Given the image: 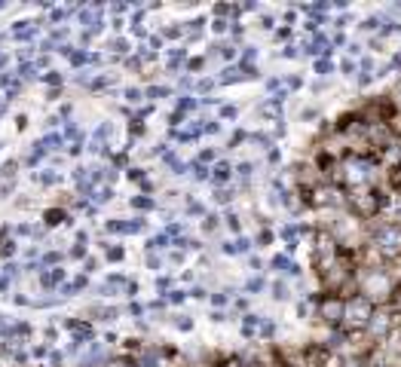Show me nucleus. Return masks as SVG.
<instances>
[{
  "label": "nucleus",
  "mask_w": 401,
  "mask_h": 367,
  "mask_svg": "<svg viewBox=\"0 0 401 367\" xmlns=\"http://www.w3.org/2000/svg\"><path fill=\"white\" fill-rule=\"evenodd\" d=\"M276 37H279V40H288V37H291V28H282V31H279Z\"/></svg>",
  "instance_id": "5fc2aeb1"
},
{
  "label": "nucleus",
  "mask_w": 401,
  "mask_h": 367,
  "mask_svg": "<svg viewBox=\"0 0 401 367\" xmlns=\"http://www.w3.org/2000/svg\"><path fill=\"white\" fill-rule=\"evenodd\" d=\"M61 221H64V211H61V208L46 211V224H49V227H55V224H61Z\"/></svg>",
  "instance_id": "4468645a"
},
{
  "label": "nucleus",
  "mask_w": 401,
  "mask_h": 367,
  "mask_svg": "<svg viewBox=\"0 0 401 367\" xmlns=\"http://www.w3.org/2000/svg\"><path fill=\"white\" fill-rule=\"evenodd\" d=\"M251 168H254L251 162H242V165H239V175H242V178H248V175H251Z\"/></svg>",
  "instance_id": "a19ab883"
},
{
  "label": "nucleus",
  "mask_w": 401,
  "mask_h": 367,
  "mask_svg": "<svg viewBox=\"0 0 401 367\" xmlns=\"http://www.w3.org/2000/svg\"><path fill=\"white\" fill-rule=\"evenodd\" d=\"M70 257L83 260V257H86V245H74V248H70Z\"/></svg>",
  "instance_id": "7c9ffc66"
},
{
  "label": "nucleus",
  "mask_w": 401,
  "mask_h": 367,
  "mask_svg": "<svg viewBox=\"0 0 401 367\" xmlns=\"http://www.w3.org/2000/svg\"><path fill=\"white\" fill-rule=\"evenodd\" d=\"M215 202H221V205L233 202V190H218V193H215Z\"/></svg>",
  "instance_id": "aec40b11"
},
{
  "label": "nucleus",
  "mask_w": 401,
  "mask_h": 367,
  "mask_svg": "<svg viewBox=\"0 0 401 367\" xmlns=\"http://www.w3.org/2000/svg\"><path fill=\"white\" fill-rule=\"evenodd\" d=\"M92 315L101 319V322H113L120 315V309H113V306H92Z\"/></svg>",
  "instance_id": "1a4fd4ad"
},
{
  "label": "nucleus",
  "mask_w": 401,
  "mask_h": 367,
  "mask_svg": "<svg viewBox=\"0 0 401 367\" xmlns=\"http://www.w3.org/2000/svg\"><path fill=\"white\" fill-rule=\"evenodd\" d=\"M61 52L70 58V64H86V61H92V55H89V52H83V49H74V46H64Z\"/></svg>",
  "instance_id": "0eeeda50"
},
{
  "label": "nucleus",
  "mask_w": 401,
  "mask_h": 367,
  "mask_svg": "<svg viewBox=\"0 0 401 367\" xmlns=\"http://www.w3.org/2000/svg\"><path fill=\"white\" fill-rule=\"evenodd\" d=\"M257 242H261V245H270V242H273V233H270V230H264V233L257 236Z\"/></svg>",
  "instance_id": "4c0bfd02"
},
{
  "label": "nucleus",
  "mask_w": 401,
  "mask_h": 367,
  "mask_svg": "<svg viewBox=\"0 0 401 367\" xmlns=\"http://www.w3.org/2000/svg\"><path fill=\"white\" fill-rule=\"evenodd\" d=\"M162 34H166V37H172V40H175V37H181V34H184V31H181V28H166V31H162Z\"/></svg>",
  "instance_id": "ea45409f"
},
{
  "label": "nucleus",
  "mask_w": 401,
  "mask_h": 367,
  "mask_svg": "<svg viewBox=\"0 0 401 367\" xmlns=\"http://www.w3.org/2000/svg\"><path fill=\"white\" fill-rule=\"evenodd\" d=\"M43 80L52 83V86H58V83H61V74H58V70H49V74H43Z\"/></svg>",
  "instance_id": "a878e982"
},
{
  "label": "nucleus",
  "mask_w": 401,
  "mask_h": 367,
  "mask_svg": "<svg viewBox=\"0 0 401 367\" xmlns=\"http://www.w3.org/2000/svg\"><path fill=\"white\" fill-rule=\"evenodd\" d=\"M6 61H9V58H6V52L0 49V67H6Z\"/></svg>",
  "instance_id": "052dcab7"
},
{
  "label": "nucleus",
  "mask_w": 401,
  "mask_h": 367,
  "mask_svg": "<svg viewBox=\"0 0 401 367\" xmlns=\"http://www.w3.org/2000/svg\"><path fill=\"white\" fill-rule=\"evenodd\" d=\"M0 322H3V315H0Z\"/></svg>",
  "instance_id": "0e129e2a"
},
{
  "label": "nucleus",
  "mask_w": 401,
  "mask_h": 367,
  "mask_svg": "<svg viewBox=\"0 0 401 367\" xmlns=\"http://www.w3.org/2000/svg\"><path fill=\"white\" fill-rule=\"evenodd\" d=\"M37 181H40V184H55V181H58V175H55L52 168H46V172H40V175H37Z\"/></svg>",
  "instance_id": "f3484780"
},
{
  "label": "nucleus",
  "mask_w": 401,
  "mask_h": 367,
  "mask_svg": "<svg viewBox=\"0 0 401 367\" xmlns=\"http://www.w3.org/2000/svg\"><path fill=\"white\" fill-rule=\"evenodd\" d=\"M34 70H37V64H31V61H25V64H18V80H31V77H37Z\"/></svg>",
  "instance_id": "f8f14e48"
},
{
  "label": "nucleus",
  "mask_w": 401,
  "mask_h": 367,
  "mask_svg": "<svg viewBox=\"0 0 401 367\" xmlns=\"http://www.w3.org/2000/svg\"><path fill=\"white\" fill-rule=\"evenodd\" d=\"M316 70H319V74H331V70H334V64H331L328 58H319V61H316Z\"/></svg>",
  "instance_id": "5701e85b"
},
{
  "label": "nucleus",
  "mask_w": 401,
  "mask_h": 367,
  "mask_svg": "<svg viewBox=\"0 0 401 367\" xmlns=\"http://www.w3.org/2000/svg\"><path fill=\"white\" fill-rule=\"evenodd\" d=\"M273 270H282V273H291V276H297V273H300V266H297V263H291L285 254H282V257H273Z\"/></svg>",
  "instance_id": "6e6552de"
},
{
  "label": "nucleus",
  "mask_w": 401,
  "mask_h": 367,
  "mask_svg": "<svg viewBox=\"0 0 401 367\" xmlns=\"http://www.w3.org/2000/svg\"><path fill=\"white\" fill-rule=\"evenodd\" d=\"M273 297H276V300H288V285H285V282H276V285H273Z\"/></svg>",
  "instance_id": "2eb2a0df"
},
{
  "label": "nucleus",
  "mask_w": 401,
  "mask_h": 367,
  "mask_svg": "<svg viewBox=\"0 0 401 367\" xmlns=\"http://www.w3.org/2000/svg\"><path fill=\"white\" fill-rule=\"evenodd\" d=\"M193 107H196L193 98H181V101H178V110H181V113H187V110H193Z\"/></svg>",
  "instance_id": "b1692460"
},
{
  "label": "nucleus",
  "mask_w": 401,
  "mask_h": 367,
  "mask_svg": "<svg viewBox=\"0 0 401 367\" xmlns=\"http://www.w3.org/2000/svg\"><path fill=\"white\" fill-rule=\"evenodd\" d=\"M123 254H126V251H123V248H116V245H113V248H107V260H113V263H116V260H123Z\"/></svg>",
  "instance_id": "393cba45"
},
{
  "label": "nucleus",
  "mask_w": 401,
  "mask_h": 367,
  "mask_svg": "<svg viewBox=\"0 0 401 367\" xmlns=\"http://www.w3.org/2000/svg\"><path fill=\"white\" fill-rule=\"evenodd\" d=\"M9 288V276H0V291H6Z\"/></svg>",
  "instance_id": "bf43d9fd"
},
{
  "label": "nucleus",
  "mask_w": 401,
  "mask_h": 367,
  "mask_svg": "<svg viewBox=\"0 0 401 367\" xmlns=\"http://www.w3.org/2000/svg\"><path fill=\"white\" fill-rule=\"evenodd\" d=\"M61 279H64V270H49V273H43V276H40V285H43L46 291H52Z\"/></svg>",
  "instance_id": "423d86ee"
},
{
  "label": "nucleus",
  "mask_w": 401,
  "mask_h": 367,
  "mask_svg": "<svg viewBox=\"0 0 401 367\" xmlns=\"http://www.w3.org/2000/svg\"><path fill=\"white\" fill-rule=\"evenodd\" d=\"M208 159H215V150H202L199 153V162H208Z\"/></svg>",
  "instance_id": "49530a36"
},
{
  "label": "nucleus",
  "mask_w": 401,
  "mask_h": 367,
  "mask_svg": "<svg viewBox=\"0 0 401 367\" xmlns=\"http://www.w3.org/2000/svg\"><path fill=\"white\" fill-rule=\"evenodd\" d=\"M175 325H178L181 331H190V328H193V322H190L187 315H178V322H175Z\"/></svg>",
  "instance_id": "2f4dec72"
},
{
  "label": "nucleus",
  "mask_w": 401,
  "mask_h": 367,
  "mask_svg": "<svg viewBox=\"0 0 401 367\" xmlns=\"http://www.w3.org/2000/svg\"><path fill=\"white\" fill-rule=\"evenodd\" d=\"M169 285H172V282H169V279H166V276H159V279H156V288H159V291H166V288H169Z\"/></svg>",
  "instance_id": "8fccbe9b"
},
{
  "label": "nucleus",
  "mask_w": 401,
  "mask_h": 367,
  "mask_svg": "<svg viewBox=\"0 0 401 367\" xmlns=\"http://www.w3.org/2000/svg\"><path fill=\"white\" fill-rule=\"evenodd\" d=\"M147 266H150V270H159V257L150 254V257H147Z\"/></svg>",
  "instance_id": "864d4df0"
},
{
  "label": "nucleus",
  "mask_w": 401,
  "mask_h": 367,
  "mask_svg": "<svg viewBox=\"0 0 401 367\" xmlns=\"http://www.w3.org/2000/svg\"><path fill=\"white\" fill-rule=\"evenodd\" d=\"M156 202L150 199V196H135V208H144V211H150Z\"/></svg>",
  "instance_id": "a211bd4d"
},
{
  "label": "nucleus",
  "mask_w": 401,
  "mask_h": 367,
  "mask_svg": "<svg viewBox=\"0 0 401 367\" xmlns=\"http://www.w3.org/2000/svg\"><path fill=\"white\" fill-rule=\"evenodd\" d=\"M227 25H230V21H224V18H215V25H211V28H215V34H224V31H227Z\"/></svg>",
  "instance_id": "473e14b6"
},
{
  "label": "nucleus",
  "mask_w": 401,
  "mask_h": 367,
  "mask_svg": "<svg viewBox=\"0 0 401 367\" xmlns=\"http://www.w3.org/2000/svg\"><path fill=\"white\" fill-rule=\"evenodd\" d=\"M374 315H377V303H374L371 297H365L362 291L352 294V297H346V322H343L346 328L365 331V328H371Z\"/></svg>",
  "instance_id": "7ed1b4c3"
},
{
  "label": "nucleus",
  "mask_w": 401,
  "mask_h": 367,
  "mask_svg": "<svg viewBox=\"0 0 401 367\" xmlns=\"http://www.w3.org/2000/svg\"><path fill=\"white\" fill-rule=\"evenodd\" d=\"M129 309H132V315H141V312H144V306H141V303H132Z\"/></svg>",
  "instance_id": "13d9d810"
},
{
  "label": "nucleus",
  "mask_w": 401,
  "mask_h": 367,
  "mask_svg": "<svg viewBox=\"0 0 401 367\" xmlns=\"http://www.w3.org/2000/svg\"><path fill=\"white\" fill-rule=\"evenodd\" d=\"M346 52H349V55H359V52H362V46H359V43H349V46H346Z\"/></svg>",
  "instance_id": "3c124183"
},
{
  "label": "nucleus",
  "mask_w": 401,
  "mask_h": 367,
  "mask_svg": "<svg viewBox=\"0 0 401 367\" xmlns=\"http://www.w3.org/2000/svg\"><path fill=\"white\" fill-rule=\"evenodd\" d=\"M12 254H15V242H9V239L0 242V257H12Z\"/></svg>",
  "instance_id": "412c9836"
},
{
  "label": "nucleus",
  "mask_w": 401,
  "mask_h": 367,
  "mask_svg": "<svg viewBox=\"0 0 401 367\" xmlns=\"http://www.w3.org/2000/svg\"><path fill=\"white\" fill-rule=\"evenodd\" d=\"M113 165H126V153H116V156H113Z\"/></svg>",
  "instance_id": "4d7b16f0"
},
{
  "label": "nucleus",
  "mask_w": 401,
  "mask_h": 367,
  "mask_svg": "<svg viewBox=\"0 0 401 367\" xmlns=\"http://www.w3.org/2000/svg\"><path fill=\"white\" fill-rule=\"evenodd\" d=\"M98 270V260H92V257H86V273H95Z\"/></svg>",
  "instance_id": "de8ad7c7"
},
{
  "label": "nucleus",
  "mask_w": 401,
  "mask_h": 367,
  "mask_svg": "<svg viewBox=\"0 0 401 367\" xmlns=\"http://www.w3.org/2000/svg\"><path fill=\"white\" fill-rule=\"evenodd\" d=\"M349 211L356 221H374L386 205H389V193L383 187H365V190H352V196L346 199Z\"/></svg>",
  "instance_id": "f257e3e1"
},
{
  "label": "nucleus",
  "mask_w": 401,
  "mask_h": 367,
  "mask_svg": "<svg viewBox=\"0 0 401 367\" xmlns=\"http://www.w3.org/2000/svg\"><path fill=\"white\" fill-rule=\"evenodd\" d=\"M211 303H215V306H224V303H227V294H211Z\"/></svg>",
  "instance_id": "37998d69"
},
{
  "label": "nucleus",
  "mask_w": 401,
  "mask_h": 367,
  "mask_svg": "<svg viewBox=\"0 0 401 367\" xmlns=\"http://www.w3.org/2000/svg\"><path fill=\"white\" fill-rule=\"evenodd\" d=\"M205 132H208V135H218V132H221V123H208Z\"/></svg>",
  "instance_id": "a18cd8bd"
},
{
  "label": "nucleus",
  "mask_w": 401,
  "mask_h": 367,
  "mask_svg": "<svg viewBox=\"0 0 401 367\" xmlns=\"http://www.w3.org/2000/svg\"><path fill=\"white\" fill-rule=\"evenodd\" d=\"M126 98L135 104V101H141V89H126Z\"/></svg>",
  "instance_id": "72a5a7b5"
},
{
  "label": "nucleus",
  "mask_w": 401,
  "mask_h": 367,
  "mask_svg": "<svg viewBox=\"0 0 401 367\" xmlns=\"http://www.w3.org/2000/svg\"><path fill=\"white\" fill-rule=\"evenodd\" d=\"M221 116H224V119H233V116H236V107H233V104H224V107H221Z\"/></svg>",
  "instance_id": "c756f323"
},
{
  "label": "nucleus",
  "mask_w": 401,
  "mask_h": 367,
  "mask_svg": "<svg viewBox=\"0 0 401 367\" xmlns=\"http://www.w3.org/2000/svg\"><path fill=\"white\" fill-rule=\"evenodd\" d=\"M64 15H70V9H52V15H49V21H61Z\"/></svg>",
  "instance_id": "c85d7f7f"
},
{
  "label": "nucleus",
  "mask_w": 401,
  "mask_h": 367,
  "mask_svg": "<svg viewBox=\"0 0 401 367\" xmlns=\"http://www.w3.org/2000/svg\"><path fill=\"white\" fill-rule=\"evenodd\" d=\"M193 178H196V181H205V178H208V168H205L202 162H193Z\"/></svg>",
  "instance_id": "6ab92c4d"
},
{
  "label": "nucleus",
  "mask_w": 401,
  "mask_h": 367,
  "mask_svg": "<svg viewBox=\"0 0 401 367\" xmlns=\"http://www.w3.org/2000/svg\"><path fill=\"white\" fill-rule=\"evenodd\" d=\"M86 285H89V282H86V276H77L74 282H67V285H64V294H77V291H83Z\"/></svg>",
  "instance_id": "9b49d317"
},
{
  "label": "nucleus",
  "mask_w": 401,
  "mask_h": 367,
  "mask_svg": "<svg viewBox=\"0 0 401 367\" xmlns=\"http://www.w3.org/2000/svg\"><path fill=\"white\" fill-rule=\"evenodd\" d=\"M58 260H61V254H58V251H49V254H43V266H46V263L52 266V263H58Z\"/></svg>",
  "instance_id": "cd10ccee"
},
{
  "label": "nucleus",
  "mask_w": 401,
  "mask_h": 367,
  "mask_svg": "<svg viewBox=\"0 0 401 367\" xmlns=\"http://www.w3.org/2000/svg\"><path fill=\"white\" fill-rule=\"evenodd\" d=\"M202 64H205V58H190V61H187V67H190V70H199Z\"/></svg>",
  "instance_id": "c9c22d12"
},
{
  "label": "nucleus",
  "mask_w": 401,
  "mask_h": 367,
  "mask_svg": "<svg viewBox=\"0 0 401 367\" xmlns=\"http://www.w3.org/2000/svg\"><path fill=\"white\" fill-rule=\"evenodd\" d=\"M0 9H3V0H0Z\"/></svg>",
  "instance_id": "e2e57ef3"
},
{
  "label": "nucleus",
  "mask_w": 401,
  "mask_h": 367,
  "mask_svg": "<svg viewBox=\"0 0 401 367\" xmlns=\"http://www.w3.org/2000/svg\"><path fill=\"white\" fill-rule=\"evenodd\" d=\"M343 74L352 77V74H356V61H343Z\"/></svg>",
  "instance_id": "c03bdc74"
},
{
  "label": "nucleus",
  "mask_w": 401,
  "mask_h": 367,
  "mask_svg": "<svg viewBox=\"0 0 401 367\" xmlns=\"http://www.w3.org/2000/svg\"><path fill=\"white\" fill-rule=\"evenodd\" d=\"M319 315H322V322H325L328 328H340V325L346 322V297L328 294V297L322 300V306H319Z\"/></svg>",
  "instance_id": "20e7f679"
},
{
  "label": "nucleus",
  "mask_w": 401,
  "mask_h": 367,
  "mask_svg": "<svg viewBox=\"0 0 401 367\" xmlns=\"http://www.w3.org/2000/svg\"><path fill=\"white\" fill-rule=\"evenodd\" d=\"M92 199H95V205H104V202H110V199H113V190H110V187H101Z\"/></svg>",
  "instance_id": "ddd939ff"
},
{
  "label": "nucleus",
  "mask_w": 401,
  "mask_h": 367,
  "mask_svg": "<svg viewBox=\"0 0 401 367\" xmlns=\"http://www.w3.org/2000/svg\"><path fill=\"white\" fill-rule=\"evenodd\" d=\"M230 175H233V168H230L227 162H218V165L211 168V178H215V184H224V181H227Z\"/></svg>",
  "instance_id": "9d476101"
},
{
  "label": "nucleus",
  "mask_w": 401,
  "mask_h": 367,
  "mask_svg": "<svg viewBox=\"0 0 401 367\" xmlns=\"http://www.w3.org/2000/svg\"><path fill=\"white\" fill-rule=\"evenodd\" d=\"M380 260H401V224H380L371 230V242H368Z\"/></svg>",
  "instance_id": "f03ea898"
},
{
  "label": "nucleus",
  "mask_w": 401,
  "mask_h": 367,
  "mask_svg": "<svg viewBox=\"0 0 401 367\" xmlns=\"http://www.w3.org/2000/svg\"><path fill=\"white\" fill-rule=\"evenodd\" d=\"M110 49H113V52H120V55H123V52H129V43H126V40H123V37H116V40H113V43H110Z\"/></svg>",
  "instance_id": "4be33fe9"
},
{
  "label": "nucleus",
  "mask_w": 401,
  "mask_h": 367,
  "mask_svg": "<svg viewBox=\"0 0 401 367\" xmlns=\"http://www.w3.org/2000/svg\"><path fill=\"white\" fill-rule=\"evenodd\" d=\"M37 25H40V21H18V25L12 28V37H15V40H31V37L37 34Z\"/></svg>",
  "instance_id": "39448f33"
},
{
  "label": "nucleus",
  "mask_w": 401,
  "mask_h": 367,
  "mask_svg": "<svg viewBox=\"0 0 401 367\" xmlns=\"http://www.w3.org/2000/svg\"><path fill=\"white\" fill-rule=\"evenodd\" d=\"M144 95H147V98H166V95H169V89H166V86H150Z\"/></svg>",
  "instance_id": "dca6fc26"
},
{
  "label": "nucleus",
  "mask_w": 401,
  "mask_h": 367,
  "mask_svg": "<svg viewBox=\"0 0 401 367\" xmlns=\"http://www.w3.org/2000/svg\"><path fill=\"white\" fill-rule=\"evenodd\" d=\"M264 288V279H251L248 285H245V291H261Z\"/></svg>",
  "instance_id": "f704fd0d"
},
{
  "label": "nucleus",
  "mask_w": 401,
  "mask_h": 367,
  "mask_svg": "<svg viewBox=\"0 0 401 367\" xmlns=\"http://www.w3.org/2000/svg\"><path fill=\"white\" fill-rule=\"evenodd\" d=\"M395 107H401V86H398V92H395Z\"/></svg>",
  "instance_id": "680f3d73"
},
{
  "label": "nucleus",
  "mask_w": 401,
  "mask_h": 367,
  "mask_svg": "<svg viewBox=\"0 0 401 367\" xmlns=\"http://www.w3.org/2000/svg\"><path fill=\"white\" fill-rule=\"evenodd\" d=\"M202 230H205V233L218 230V217H215V214H208V217H205V224H202Z\"/></svg>",
  "instance_id": "bb28decb"
},
{
  "label": "nucleus",
  "mask_w": 401,
  "mask_h": 367,
  "mask_svg": "<svg viewBox=\"0 0 401 367\" xmlns=\"http://www.w3.org/2000/svg\"><path fill=\"white\" fill-rule=\"evenodd\" d=\"M254 55H257V49H254V46H248V49H245V61H251Z\"/></svg>",
  "instance_id": "6e6d98bb"
},
{
  "label": "nucleus",
  "mask_w": 401,
  "mask_h": 367,
  "mask_svg": "<svg viewBox=\"0 0 401 367\" xmlns=\"http://www.w3.org/2000/svg\"><path fill=\"white\" fill-rule=\"evenodd\" d=\"M227 227H230V230H239V217H236V214H227Z\"/></svg>",
  "instance_id": "79ce46f5"
},
{
  "label": "nucleus",
  "mask_w": 401,
  "mask_h": 367,
  "mask_svg": "<svg viewBox=\"0 0 401 367\" xmlns=\"http://www.w3.org/2000/svg\"><path fill=\"white\" fill-rule=\"evenodd\" d=\"M211 86H215V80H202V83H199V92H208Z\"/></svg>",
  "instance_id": "603ef678"
},
{
  "label": "nucleus",
  "mask_w": 401,
  "mask_h": 367,
  "mask_svg": "<svg viewBox=\"0 0 401 367\" xmlns=\"http://www.w3.org/2000/svg\"><path fill=\"white\" fill-rule=\"evenodd\" d=\"M129 178H132V181H141V184H144V172H141V168H129Z\"/></svg>",
  "instance_id": "e433bc0d"
},
{
  "label": "nucleus",
  "mask_w": 401,
  "mask_h": 367,
  "mask_svg": "<svg viewBox=\"0 0 401 367\" xmlns=\"http://www.w3.org/2000/svg\"><path fill=\"white\" fill-rule=\"evenodd\" d=\"M184 297H187L184 291H172V294H169V300H172V303H184Z\"/></svg>",
  "instance_id": "58836bf2"
},
{
  "label": "nucleus",
  "mask_w": 401,
  "mask_h": 367,
  "mask_svg": "<svg viewBox=\"0 0 401 367\" xmlns=\"http://www.w3.org/2000/svg\"><path fill=\"white\" fill-rule=\"evenodd\" d=\"M15 273H18V266H15V263H6V266H3V276H15Z\"/></svg>",
  "instance_id": "09e8293b"
}]
</instances>
